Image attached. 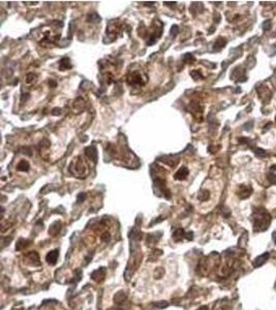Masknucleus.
<instances>
[{
  "mask_svg": "<svg viewBox=\"0 0 276 310\" xmlns=\"http://www.w3.org/2000/svg\"><path fill=\"white\" fill-rule=\"evenodd\" d=\"M250 194H251V188L246 187V186H242V187H241V190L239 192V197L241 198H246L249 197Z\"/></svg>",
  "mask_w": 276,
  "mask_h": 310,
  "instance_id": "39448f33",
  "label": "nucleus"
},
{
  "mask_svg": "<svg viewBox=\"0 0 276 310\" xmlns=\"http://www.w3.org/2000/svg\"><path fill=\"white\" fill-rule=\"evenodd\" d=\"M226 43H227V42L223 39V37L218 39L216 40V43H215V46H216L217 50H219V49H221V48H223L224 45H226Z\"/></svg>",
  "mask_w": 276,
  "mask_h": 310,
  "instance_id": "1a4fd4ad",
  "label": "nucleus"
},
{
  "mask_svg": "<svg viewBox=\"0 0 276 310\" xmlns=\"http://www.w3.org/2000/svg\"><path fill=\"white\" fill-rule=\"evenodd\" d=\"M263 27H264V29H265V30H266V27H267V28H268V30H269V29H270V28H271V22H270V21L265 22L264 25H263Z\"/></svg>",
  "mask_w": 276,
  "mask_h": 310,
  "instance_id": "f8f14e48",
  "label": "nucleus"
},
{
  "mask_svg": "<svg viewBox=\"0 0 276 310\" xmlns=\"http://www.w3.org/2000/svg\"><path fill=\"white\" fill-rule=\"evenodd\" d=\"M69 172H71L74 176L78 177V178L84 179L85 177L88 175V173H89V169H88L86 161H85L81 156H78L71 162Z\"/></svg>",
  "mask_w": 276,
  "mask_h": 310,
  "instance_id": "f257e3e1",
  "label": "nucleus"
},
{
  "mask_svg": "<svg viewBox=\"0 0 276 310\" xmlns=\"http://www.w3.org/2000/svg\"><path fill=\"white\" fill-rule=\"evenodd\" d=\"M57 257H58V252H57V251L50 252V253L48 254V257H47L48 262H50V264H55L56 259H57Z\"/></svg>",
  "mask_w": 276,
  "mask_h": 310,
  "instance_id": "6e6552de",
  "label": "nucleus"
},
{
  "mask_svg": "<svg viewBox=\"0 0 276 310\" xmlns=\"http://www.w3.org/2000/svg\"><path fill=\"white\" fill-rule=\"evenodd\" d=\"M71 68V64L69 62L68 58H63L61 61H60V69L61 71H65V69Z\"/></svg>",
  "mask_w": 276,
  "mask_h": 310,
  "instance_id": "0eeeda50",
  "label": "nucleus"
},
{
  "mask_svg": "<svg viewBox=\"0 0 276 310\" xmlns=\"http://www.w3.org/2000/svg\"><path fill=\"white\" fill-rule=\"evenodd\" d=\"M35 75H33V74H29V75H27V79H26V82L28 84H31L32 82L35 80Z\"/></svg>",
  "mask_w": 276,
  "mask_h": 310,
  "instance_id": "9d476101",
  "label": "nucleus"
},
{
  "mask_svg": "<svg viewBox=\"0 0 276 310\" xmlns=\"http://www.w3.org/2000/svg\"><path fill=\"white\" fill-rule=\"evenodd\" d=\"M190 75H191L192 77H193V79H196V80H198V78H203V77H202V75L200 74V72H199L198 71H191V72H190Z\"/></svg>",
  "mask_w": 276,
  "mask_h": 310,
  "instance_id": "9b49d317",
  "label": "nucleus"
},
{
  "mask_svg": "<svg viewBox=\"0 0 276 310\" xmlns=\"http://www.w3.org/2000/svg\"><path fill=\"white\" fill-rule=\"evenodd\" d=\"M29 167H30V164L27 160H21L18 164L17 169L19 171H21V172H27V171L29 170Z\"/></svg>",
  "mask_w": 276,
  "mask_h": 310,
  "instance_id": "423d86ee",
  "label": "nucleus"
},
{
  "mask_svg": "<svg viewBox=\"0 0 276 310\" xmlns=\"http://www.w3.org/2000/svg\"><path fill=\"white\" fill-rule=\"evenodd\" d=\"M147 81V75L141 69L129 71L127 75V83L131 86H142Z\"/></svg>",
  "mask_w": 276,
  "mask_h": 310,
  "instance_id": "f03ea898",
  "label": "nucleus"
},
{
  "mask_svg": "<svg viewBox=\"0 0 276 310\" xmlns=\"http://www.w3.org/2000/svg\"><path fill=\"white\" fill-rule=\"evenodd\" d=\"M188 174H189L188 169H187L186 166H182V167H180V170H178V172L175 174L174 178L176 180H183L188 176Z\"/></svg>",
  "mask_w": 276,
  "mask_h": 310,
  "instance_id": "7ed1b4c3",
  "label": "nucleus"
},
{
  "mask_svg": "<svg viewBox=\"0 0 276 310\" xmlns=\"http://www.w3.org/2000/svg\"><path fill=\"white\" fill-rule=\"evenodd\" d=\"M269 257V253L268 252H266V253L264 254H262V255H260L259 258H256L255 259V268H258V267H261V266L264 264V262L267 261V258Z\"/></svg>",
  "mask_w": 276,
  "mask_h": 310,
  "instance_id": "20e7f679",
  "label": "nucleus"
}]
</instances>
